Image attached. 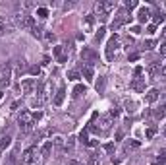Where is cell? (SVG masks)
<instances>
[{"instance_id":"obj_1","label":"cell","mask_w":166,"mask_h":165,"mask_svg":"<svg viewBox=\"0 0 166 165\" xmlns=\"http://www.w3.org/2000/svg\"><path fill=\"white\" fill-rule=\"evenodd\" d=\"M112 128V117H110V113L108 115H103L101 118H98V126H95V124H91L89 126V130H93V132H97V134H108V130Z\"/></svg>"},{"instance_id":"obj_2","label":"cell","mask_w":166,"mask_h":165,"mask_svg":"<svg viewBox=\"0 0 166 165\" xmlns=\"http://www.w3.org/2000/svg\"><path fill=\"white\" fill-rule=\"evenodd\" d=\"M18 124H19L21 132H29L33 128V124H35V118H33V115L29 111H21L18 117Z\"/></svg>"},{"instance_id":"obj_3","label":"cell","mask_w":166,"mask_h":165,"mask_svg":"<svg viewBox=\"0 0 166 165\" xmlns=\"http://www.w3.org/2000/svg\"><path fill=\"white\" fill-rule=\"evenodd\" d=\"M16 24H18V27H21V29H33L37 24H35V18L33 16H29V14H16Z\"/></svg>"},{"instance_id":"obj_4","label":"cell","mask_w":166,"mask_h":165,"mask_svg":"<svg viewBox=\"0 0 166 165\" xmlns=\"http://www.w3.org/2000/svg\"><path fill=\"white\" fill-rule=\"evenodd\" d=\"M81 58H83V62H87V66H93V64L98 60V54H97V51L91 49V47H83V49H81Z\"/></svg>"},{"instance_id":"obj_5","label":"cell","mask_w":166,"mask_h":165,"mask_svg":"<svg viewBox=\"0 0 166 165\" xmlns=\"http://www.w3.org/2000/svg\"><path fill=\"white\" fill-rule=\"evenodd\" d=\"M120 47V37L118 35H112L110 37V41H108V45H106V58L108 60H112V54H114V51Z\"/></svg>"},{"instance_id":"obj_6","label":"cell","mask_w":166,"mask_h":165,"mask_svg":"<svg viewBox=\"0 0 166 165\" xmlns=\"http://www.w3.org/2000/svg\"><path fill=\"white\" fill-rule=\"evenodd\" d=\"M35 87H37V82L33 78H25L23 82H21V91L27 93V95H31L33 91H35Z\"/></svg>"},{"instance_id":"obj_7","label":"cell","mask_w":166,"mask_h":165,"mask_svg":"<svg viewBox=\"0 0 166 165\" xmlns=\"http://www.w3.org/2000/svg\"><path fill=\"white\" fill-rule=\"evenodd\" d=\"M33 161H35V148H27L23 151V156H21V165H33Z\"/></svg>"},{"instance_id":"obj_8","label":"cell","mask_w":166,"mask_h":165,"mask_svg":"<svg viewBox=\"0 0 166 165\" xmlns=\"http://www.w3.org/2000/svg\"><path fill=\"white\" fill-rule=\"evenodd\" d=\"M145 85H147L145 78H135L133 82H131V90H135L137 93H143L145 91Z\"/></svg>"},{"instance_id":"obj_9","label":"cell","mask_w":166,"mask_h":165,"mask_svg":"<svg viewBox=\"0 0 166 165\" xmlns=\"http://www.w3.org/2000/svg\"><path fill=\"white\" fill-rule=\"evenodd\" d=\"M158 97H160V91L157 90V87H153V90H149L145 93V101L147 103H154V101H158Z\"/></svg>"},{"instance_id":"obj_10","label":"cell","mask_w":166,"mask_h":165,"mask_svg":"<svg viewBox=\"0 0 166 165\" xmlns=\"http://www.w3.org/2000/svg\"><path fill=\"white\" fill-rule=\"evenodd\" d=\"M147 70H149V76H151V78H157V76L160 74V70H162V66H160V62H151Z\"/></svg>"},{"instance_id":"obj_11","label":"cell","mask_w":166,"mask_h":165,"mask_svg":"<svg viewBox=\"0 0 166 165\" xmlns=\"http://www.w3.org/2000/svg\"><path fill=\"white\" fill-rule=\"evenodd\" d=\"M64 97H66V90H64V85H60V90L56 91V95H54V105L60 107L64 103Z\"/></svg>"},{"instance_id":"obj_12","label":"cell","mask_w":166,"mask_h":165,"mask_svg":"<svg viewBox=\"0 0 166 165\" xmlns=\"http://www.w3.org/2000/svg\"><path fill=\"white\" fill-rule=\"evenodd\" d=\"M149 16H151V10H149V8H145V6L139 8V12H137V19L141 21V24H145V21L149 19Z\"/></svg>"},{"instance_id":"obj_13","label":"cell","mask_w":166,"mask_h":165,"mask_svg":"<svg viewBox=\"0 0 166 165\" xmlns=\"http://www.w3.org/2000/svg\"><path fill=\"white\" fill-rule=\"evenodd\" d=\"M116 21H118L120 25H122V24H128V21H131V16L126 12V10H120V12H118V18H116Z\"/></svg>"},{"instance_id":"obj_14","label":"cell","mask_w":166,"mask_h":165,"mask_svg":"<svg viewBox=\"0 0 166 165\" xmlns=\"http://www.w3.org/2000/svg\"><path fill=\"white\" fill-rule=\"evenodd\" d=\"M52 148H54L52 140L45 142V144H43V148H41V153H43V157H48V156H50V151H52Z\"/></svg>"},{"instance_id":"obj_15","label":"cell","mask_w":166,"mask_h":165,"mask_svg":"<svg viewBox=\"0 0 166 165\" xmlns=\"http://www.w3.org/2000/svg\"><path fill=\"white\" fill-rule=\"evenodd\" d=\"M124 107H126V111L131 113V115L137 111V103L133 101V99H126V101H124Z\"/></svg>"},{"instance_id":"obj_16","label":"cell","mask_w":166,"mask_h":165,"mask_svg":"<svg viewBox=\"0 0 166 165\" xmlns=\"http://www.w3.org/2000/svg\"><path fill=\"white\" fill-rule=\"evenodd\" d=\"M0 74H2V78H10V76H12V66H10V62H4L0 66Z\"/></svg>"},{"instance_id":"obj_17","label":"cell","mask_w":166,"mask_h":165,"mask_svg":"<svg viewBox=\"0 0 166 165\" xmlns=\"http://www.w3.org/2000/svg\"><path fill=\"white\" fill-rule=\"evenodd\" d=\"M10 29H12V25H10L8 21H4L2 18H0V37L6 35V33H10Z\"/></svg>"},{"instance_id":"obj_18","label":"cell","mask_w":166,"mask_h":165,"mask_svg":"<svg viewBox=\"0 0 166 165\" xmlns=\"http://www.w3.org/2000/svg\"><path fill=\"white\" fill-rule=\"evenodd\" d=\"M83 24H85L87 31H91V27H93V24H95V16H93V14H89V16H85V18H83Z\"/></svg>"},{"instance_id":"obj_19","label":"cell","mask_w":166,"mask_h":165,"mask_svg":"<svg viewBox=\"0 0 166 165\" xmlns=\"http://www.w3.org/2000/svg\"><path fill=\"white\" fill-rule=\"evenodd\" d=\"M95 87H97V91H98V93H103V91H104V87H106V78H104V76H101V78H98V82H97Z\"/></svg>"},{"instance_id":"obj_20","label":"cell","mask_w":166,"mask_h":165,"mask_svg":"<svg viewBox=\"0 0 166 165\" xmlns=\"http://www.w3.org/2000/svg\"><path fill=\"white\" fill-rule=\"evenodd\" d=\"M114 6H116V2H114V0H108V2H103V8H104V14L108 16L110 12H112V10H114Z\"/></svg>"},{"instance_id":"obj_21","label":"cell","mask_w":166,"mask_h":165,"mask_svg":"<svg viewBox=\"0 0 166 165\" xmlns=\"http://www.w3.org/2000/svg\"><path fill=\"white\" fill-rule=\"evenodd\" d=\"M83 76H85V80L91 82V80H93V66H87V64H85V66H83Z\"/></svg>"},{"instance_id":"obj_22","label":"cell","mask_w":166,"mask_h":165,"mask_svg":"<svg viewBox=\"0 0 166 165\" xmlns=\"http://www.w3.org/2000/svg\"><path fill=\"white\" fill-rule=\"evenodd\" d=\"M25 68H27V64H25V60H23V58H21V60L18 62V68H16V76H21V74L25 72Z\"/></svg>"},{"instance_id":"obj_23","label":"cell","mask_w":166,"mask_h":165,"mask_svg":"<svg viewBox=\"0 0 166 165\" xmlns=\"http://www.w3.org/2000/svg\"><path fill=\"white\" fill-rule=\"evenodd\" d=\"M83 93H85V85H81V84H77V85L73 87V93H72V95H73V97H81Z\"/></svg>"},{"instance_id":"obj_24","label":"cell","mask_w":166,"mask_h":165,"mask_svg":"<svg viewBox=\"0 0 166 165\" xmlns=\"http://www.w3.org/2000/svg\"><path fill=\"white\" fill-rule=\"evenodd\" d=\"M85 165H98V156H97V153H91V156L87 157V163Z\"/></svg>"},{"instance_id":"obj_25","label":"cell","mask_w":166,"mask_h":165,"mask_svg":"<svg viewBox=\"0 0 166 165\" xmlns=\"http://www.w3.org/2000/svg\"><path fill=\"white\" fill-rule=\"evenodd\" d=\"M31 35H33V37H37V39H41V37H43V27L35 25V27L31 29Z\"/></svg>"},{"instance_id":"obj_26","label":"cell","mask_w":166,"mask_h":165,"mask_svg":"<svg viewBox=\"0 0 166 165\" xmlns=\"http://www.w3.org/2000/svg\"><path fill=\"white\" fill-rule=\"evenodd\" d=\"M154 45H157V43H154L153 39H147L145 43H143V49H145V51H151V49H154Z\"/></svg>"},{"instance_id":"obj_27","label":"cell","mask_w":166,"mask_h":165,"mask_svg":"<svg viewBox=\"0 0 166 165\" xmlns=\"http://www.w3.org/2000/svg\"><path fill=\"white\" fill-rule=\"evenodd\" d=\"M10 144H12V138H10V136H4V138H2V142H0V148L4 150V148H8Z\"/></svg>"},{"instance_id":"obj_28","label":"cell","mask_w":166,"mask_h":165,"mask_svg":"<svg viewBox=\"0 0 166 165\" xmlns=\"http://www.w3.org/2000/svg\"><path fill=\"white\" fill-rule=\"evenodd\" d=\"M37 16H39V18H43V19L48 18V10H47V8H37Z\"/></svg>"},{"instance_id":"obj_29","label":"cell","mask_w":166,"mask_h":165,"mask_svg":"<svg viewBox=\"0 0 166 165\" xmlns=\"http://www.w3.org/2000/svg\"><path fill=\"white\" fill-rule=\"evenodd\" d=\"M10 85V78H2L0 76V91H4V87H8Z\"/></svg>"},{"instance_id":"obj_30","label":"cell","mask_w":166,"mask_h":165,"mask_svg":"<svg viewBox=\"0 0 166 165\" xmlns=\"http://www.w3.org/2000/svg\"><path fill=\"white\" fill-rule=\"evenodd\" d=\"M104 33H106V29H104V27H98V31H97L95 39H97V41H103V39H104Z\"/></svg>"},{"instance_id":"obj_31","label":"cell","mask_w":166,"mask_h":165,"mask_svg":"<svg viewBox=\"0 0 166 165\" xmlns=\"http://www.w3.org/2000/svg\"><path fill=\"white\" fill-rule=\"evenodd\" d=\"M29 74H31V76H41V66H31V68H29Z\"/></svg>"},{"instance_id":"obj_32","label":"cell","mask_w":166,"mask_h":165,"mask_svg":"<svg viewBox=\"0 0 166 165\" xmlns=\"http://www.w3.org/2000/svg\"><path fill=\"white\" fill-rule=\"evenodd\" d=\"M68 80H79V72H77V70H70L68 72Z\"/></svg>"},{"instance_id":"obj_33","label":"cell","mask_w":166,"mask_h":165,"mask_svg":"<svg viewBox=\"0 0 166 165\" xmlns=\"http://www.w3.org/2000/svg\"><path fill=\"white\" fill-rule=\"evenodd\" d=\"M151 165H166V157L164 156H160V157H157V159H153V163Z\"/></svg>"},{"instance_id":"obj_34","label":"cell","mask_w":166,"mask_h":165,"mask_svg":"<svg viewBox=\"0 0 166 165\" xmlns=\"http://www.w3.org/2000/svg\"><path fill=\"white\" fill-rule=\"evenodd\" d=\"M52 144H54V148H60V146L64 144V138H60V136H56V138H54V140H52Z\"/></svg>"},{"instance_id":"obj_35","label":"cell","mask_w":166,"mask_h":165,"mask_svg":"<svg viewBox=\"0 0 166 165\" xmlns=\"http://www.w3.org/2000/svg\"><path fill=\"white\" fill-rule=\"evenodd\" d=\"M79 142H83L85 146H87V142H89V136H87V132H85V130H83L81 134H79Z\"/></svg>"},{"instance_id":"obj_36","label":"cell","mask_w":166,"mask_h":165,"mask_svg":"<svg viewBox=\"0 0 166 165\" xmlns=\"http://www.w3.org/2000/svg\"><path fill=\"white\" fill-rule=\"evenodd\" d=\"M164 19H166V14H160V12L154 14V21H157V24H160V21H164Z\"/></svg>"},{"instance_id":"obj_37","label":"cell","mask_w":166,"mask_h":165,"mask_svg":"<svg viewBox=\"0 0 166 165\" xmlns=\"http://www.w3.org/2000/svg\"><path fill=\"white\" fill-rule=\"evenodd\" d=\"M54 57H56V58H62L64 57V54H62V47L58 45V47H54Z\"/></svg>"},{"instance_id":"obj_38","label":"cell","mask_w":166,"mask_h":165,"mask_svg":"<svg viewBox=\"0 0 166 165\" xmlns=\"http://www.w3.org/2000/svg\"><path fill=\"white\" fill-rule=\"evenodd\" d=\"M135 6H137L135 0H128V2H126V10H131V8H135Z\"/></svg>"},{"instance_id":"obj_39","label":"cell","mask_w":166,"mask_h":165,"mask_svg":"<svg viewBox=\"0 0 166 165\" xmlns=\"http://www.w3.org/2000/svg\"><path fill=\"white\" fill-rule=\"evenodd\" d=\"M118 115H120V109H118V107H112V109H110V117H114V118H116Z\"/></svg>"},{"instance_id":"obj_40","label":"cell","mask_w":166,"mask_h":165,"mask_svg":"<svg viewBox=\"0 0 166 165\" xmlns=\"http://www.w3.org/2000/svg\"><path fill=\"white\" fill-rule=\"evenodd\" d=\"M154 134H157V128H154V126H151V128L147 130V138H153Z\"/></svg>"},{"instance_id":"obj_41","label":"cell","mask_w":166,"mask_h":165,"mask_svg":"<svg viewBox=\"0 0 166 165\" xmlns=\"http://www.w3.org/2000/svg\"><path fill=\"white\" fill-rule=\"evenodd\" d=\"M154 117H157V118H164V109H160V111H154Z\"/></svg>"},{"instance_id":"obj_42","label":"cell","mask_w":166,"mask_h":165,"mask_svg":"<svg viewBox=\"0 0 166 165\" xmlns=\"http://www.w3.org/2000/svg\"><path fill=\"white\" fill-rule=\"evenodd\" d=\"M87 146H89V148H95V146H98V140H89V142H87Z\"/></svg>"},{"instance_id":"obj_43","label":"cell","mask_w":166,"mask_h":165,"mask_svg":"<svg viewBox=\"0 0 166 165\" xmlns=\"http://www.w3.org/2000/svg\"><path fill=\"white\" fill-rule=\"evenodd\" d=\"M154 31H157V25H149V27H147V33H149V35H153Z\"/></svg>"},{"instance_id":"obj_44","label":"cell","mask_w":166,"mask_h":165,"mask_svg":"<svg viewBox=\"0 0 166 165\" xmlns=\"http://www.w3.org/2000/svg\"><path fill=\"white\" fill-rule=\"evenodd\" d=\"M104 150H106L108 153H112V151H114V144H106V146H104Z\"/></svg>"},{"instance_id":"obj_45","label":"cell","mask_w":166,"mask_h":165,"mask_svg":"<svg viewBox=\"0 0 166 165\" xmlns=\"http://www.w3.org/2000/svg\"><path fill=\"white\" fill-rule=\"evenodd\" d=\"M158 49H160V52H162V54H166V41H162V43H160V47H158Z\"/></svg>"},{"instance_id":"obj_46","label":"cell","mask_w":166,"mask_h":165,"mask_svg":"<svg viewBox=\"0 0 166 165\" xmlns=\"http://www.w3.org/2000/svg\"><path fill=\"white\" fill-rule=\"evenodd\" d=\"M47 39L52 43V41H56V35H54V33H47Z\"/></svg>"},{"instance_id":"obj_47","label":"cell","mask_w":166,"mask_h":165,"mask_svg":"<svg viewBox=\"0 0 166 165\" xmlns=\"http://www.w3.org/2000/svg\"><path fill=\"white\" fill-rule=\"evenodd\" d=\"M133 72H135V76H141V74H143V66H137Z\"/></svg>"},{"instance_id":"obj_48","label":"cell","mask_w":166,"mask_h":165,"mask_svg":"<svg viewBox=\"0 0 166 165\" xmlns=\"http://www.w3.org/2000/svg\"><path fill=\"white\" fill-rule=\"evenodd\" d=\"M66 165H81V163H79V161H75V159H72V161H68Z\"/></svg>"},{"instance_id":"obj_49","label":"cell","mask_w":166,"mask_h":165,"mask_svg":"<svg viewBox=\"0 0 166 165\" xmlns=\"http://www.w3.org/2000/svg\"><path fill=\"white\" fill-rule=\"evenodd\" d=\"M19 107V101H16V103H12V111H16V109Z\"/></svg>"},{"instance_id":"obj_50","label":"cell","mask_w":166,"mask_h":165,"mask_svg":"<svg viewBox=\"0 0 166 165\" xmlns=\"http://www.w3.org/2000/svg\"><path fill=\"white\" fill-rule=\"evenodd\" d=\"M162 41H166V27L162 29Z\"/></svg>"},{"instance_id":"obj_51","label":"cell","mask_w":166,"mask_h":165,"mask_svg":"<svg viewBox=\"0 0 166 165\" xmlns=\"http://www.w3.org/2000/svg\"><path fill=\"white\" fill-rule=\"evenodd\" d=\"M2 97H4V91H0V99H2Z\"/></svg>"}]
</instances>
